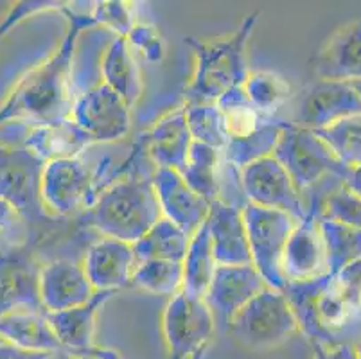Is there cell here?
Segmentation results:
<instances>
[{
    "mask_svg": "<svg viewBox=\"0 0 361 359\" xmlns=\"http://www.w3.org/2000/svg\"><path fill=\"white\" fill-rule=\"evenodd\" d=\"M72 6L74 4L68 2L61 9L67 16L68 28L60 47L45 61L25 72L0 104V128L11 123L36 126L71 118L74 104L72 65L75 47L85 31L96 28L90 9L78 11Z\"/></svg>",
    "mask_w": 361,
    "mask_h": 359,
    "instance_id": "1",
    "label": "cell"
},
{
    "mask_svg": "<svg viewBox=\"0 0 361 359\" xmlns=\"http://www.w3.org/2000/svg\"><path fill=\"white\" fill-rule=\"evenodd\" d=\"M257 22L259 13H250L228 38L216 42H203L195 36L185 38L195 52V72L183 92L185 104H212L226 92L245 85L250 74L246 47Z\"/></svg>",
    "mask_w": 361,
    "mask_h": 359,
    "instance_id": "2",
    "label": "cell"
},
{
    "mask_svg": "<svg viewBox=\"0 0 361 359\" xmlns=\"http://www.w3.org/2000/svg\"><path fill=\"white\" fill-rule=\"evenodd\" d=\"M160 217L153 178L133 173L96 196L85 221L101 236L133 245Z\"/></svg>",
    "mask_w": 361,
    "mask_h": 359,
    "instance_id": "3",
    "label": "cell"
},
{
    "mask_svg": "<svg viewBox=\"0 0 361 359\" xmlns=\"http://www.w3.org/2000/svg\"><path fill=\"white\" fill-rule=\"evenodd\" d=\"M300 331L286 295L266 286L228 324V332L241 347L270 351L286 343Z\"/></svg>",
    "mask_w": 361,
    "mask_h": 359,
    "instance_id": "4",
    "label": "cell"
},
{
    "mask_svg": "<svg viewBox=\"0 0 361 359\" xmlns=\"http://www.w3.org/2000/svg\"><path fill=\"white\" fill-rule=\"evenodd\" d=\"M271 154L286 169L300 194L307 193L318 182L331 176L343 180L349 171V167L334 154L329 144L318 137L317 131L293 124L282 131Z\"/></svg>",
    "mask_w": 361,
    "mask_h": 359,
    "instance_id": "5",
    "label": "cell"
},
{
    "mask_svg": "<svg viewBox=\"0 0 361 359\" xmlns=\"http://www.w3.org/2000/svg\"><path fill=\"white\" fill-rule=\"evenodd\" d=\"M243 217L252 253V264L261 273L268 288L282 291L286 288V281L282 275V255L288 237L297 221L290 214L262 209L254 203H245Z\"/></svg>",
    "mask_w": 361,
    "mask_h": 359,
    "instance_id": "6",
    "label": "cell"
},
{
    "mask_svg": "<svg viewBox=\"0 0 361 359\" xmlns=\"http://www.w3.org/2000/svg\"><path fill=\"white\" fill-rule=\"evenodd\" d=\"M44 166L22 144L0 142V197L11 203L27 225H40L49 217L42 202Z\"/></svg>",
    "mask_w": 361,
    "mask_h": 359,
    "instance_id": "7",
    "label": "cell"
},
{
    "mask_svg": "<svg viewBox=\"0 0 361 359\" xmlns=\"http://www.w3.org/2000/svg\"><path fill=\"white\" fill-rule=\"evenodd\" d=\"M214 329V315L202 298L180 291L164 309L162 332L169 359H202Z\"/></svg>",
    "mask_w": 361,
    "mask_h": 359,
    "instance_id": "8",
    "label": "cell"
},
{
    "mask_svg": "<svg viewBox=\"0 0 361 359\" xmlns=\"http://www.w3.org/2000/svg\"><path fill=\"white\" fill-rule=\"evenodd\" d=\"M354 115H361V97L353 85L317 79L291 97L288 121L293 126L317 131Z\"/></svg>",
    "mask_w": 361,
    "mask_h": 359,
    "instance_id": "9",
    "label": "cell"
},
{
    "mask_svg": "<svg viewBox=\"0 0 361 359\" xmlns=\"http://www.w3.org/2000/svg\"><path fill=\"white\" fill-rule=\"evenodd\" d=\"M40 269L31 243L0 241V315L45 312L40 300Z\"/></svg>",
    "mask_w": 361,
    "mask_h": 359,
    "instance_id": "10",
    "label": "cell"
},
{
    "mask_svg": "<svg viewBox=\"0 0 361 359\" xmlns=\"http://www.w3.org/2000/svg\"><path fill=\"white\" fill-rule=\"evenodd\" d=\"M239 185L246 203L286 212L295 221L307 214L300 190L274 154L259 158L239 173Z\"/></svg>",
    "mask_w": 361,
    "mask_h": 359,
    "instance_id": "11",
    "label": "cell"
},
{
    "mask_svg": "<svg viewBox=\"0 0 361 359\" xmlns=\"http://www.w3.org/2000/svg\"><path fill=\"white\" fill-rule=\"evenodd\" d=\"M71 117L94 144L121 140L131 126V108L103 81L74 99Z\"/></svg>",
    "mask_w": 361,
    "mask_h": 359,
    "instance_id": "12",
    "label": "cell"
},
{
    "mask_svg": "<svg viewBox=\"0 0 361 359\" xmlns=\"http://www.w3.org/2000/svg\"><path fill=\"white\" fill-rule=\"evenodd\" d=\"M42 202L47 214L71 216L96 202L94 180L80 158L52 160L42 173Z\"/></svg>",
    "mask_w": 361,
    "mask_h": 359,
    "instance_id": "13",
    "label": "cell"
},
{
    "mask_svg": "<svg viewBox=\"0 0 361 359\" xmlns=\"http://www.w3.org/2000/svg\"><path fill=\"white\" fill-rule=\"evenodd\" d=\"M318 202L307 209V214L300 221L295 223L288 237L282 255V275L286 282L304 284L327 275L326 245L318 226Z\"/></svg>",
    "mask_w": 361,
    "mask_h": 359,
    "instance_id": "14",
    "label": "cell"
},
{
    "mask_svg": "<svg viewBox=\"0 0 361 359\" xmlns=\"http://www.w3.org/2000/svg\"><path fill=\"white\" fill-rule=\"evenodd\" d=\"M266 288L254 264L218 266L205 298L214 318L231 324L232 318Z\"/></svg>",
    "mask_w": 361,
    "mask_h": 359,
    "instance_id": "15",
    "label": "cell"
},
{
    "mask_svg": "<svg viewBox=\"0 0 361 359\" xmlns=\"http://www.w3.org/2000/svg\"><path fill=\"white\" fill-rule=\"evenodd\" d=\"M243 207L234 202L214 200L207 216L212 255L218 266L252 264V253L246 236Z\"/></svg>",
    "mask_w": 361,
    "mask_h": 359,
    "instance_id": "16",
    "label": "cell"
},
{
    "mask_svg": "<svg viewBox=\"0 0 361 359\" xmlns=\"http://www.w3.org/2000/svg\"><path fill=\"white\" fill-rule=\"evenodd\" d=\"M151 178L162 216L191 237L205 223L211 203L187 185L178 171L157 169Z\"/></svg>",
    "mask_w": 361,
    "mask_h": 359,
    "instance_id": "17",
    "label": "cell"
},
{
    "mask_svg": "<svg viewBox=\"0 0 361 359\" xmlns=\"http://www.w3.org/2000/svg\"><path fill=\"white\" fill-rule=\"evenodd\" d=\"M137 261L133 245L101 237L92 243L83 257V268L96 291H121L131 282Z\"/></svg>",
    "mask_w": 361,
    "mask_h": 359,
    "instance_id": "18",
    "label": "cell"
},
{
    "mask_svg": "<svg viewBox=\"0 0 361 359\" xmlns=\"http://www.w3.org/2000/svg\"><path fill=\"white\" fill-rule=\"evenodd\" d=\"M16 126L20 131L22 146L44 164L65 158H80V154L94 144L72 117L36 126L16 123Z\"/></svg>",
    "mask_w": 361,
    "mask_h": 359,
    "instance_id": "19",
    "label": "cell"
},
{
    "mask_svg": "<svg viewBox=\"0 0 361 359\" xmlns=\"http://www.w3.org/2000/svg\"><path fill=\"white\" fill-rule=\"evenodd\" d=\"M96 289L92 288L83 264L56 259L40 269V300L45 312L63 311L87 304Z\"/></svg>",
    "mask_w": 361,
    "mask_h": 359,
    "instance_id": "20",
    "label": "cell"
},
{
    "mask_svg": "<svg viewBox=\"0 0 361 359\" xmlns=\"http://www.w3.org/2000/svg\"><path fill=\"white\" fill-rule=\"evenodd\" d=\"M191 144L192 138L182 107L164 115L157 121L155 126L140 135L135 150L146 151L155 162L157 169H175L182 173Z\"/></svg>",
    "mask_w": 361,
    "mask_h": 359,
    "instance_id": "21",
    "label": "cell"
},
{
    "mask_svg": "<svg viewBox=\"0 0 361 359\" xmlns=\"http://www.w3.org/2000/svg\"><path fill=\"white\" fill-rule=\"evenodd\" d=\"M313 71L326 81H361V20L343 25L327 39L314 58Z\"/></svg>",
    "mask_w": 361,
    "mask_h": 359,
    "instance_id": "22",
    "label": "cell"
},
{
    "mask_svg": "<svg viewBox=\"0 0 361 359\" xmlns=\"http://www.w3.org/2000/svg\"><path fill=\"white\" fill-rule=\"evenodd\" d=\"M116 291H96L87 304L75 305V308L63 309V311L45 312L56 338L60 341L63 352L75 354L96 343V318L99 309L114 298Z\"/></svg>",
    "mask_w": 361,
    "mask_h": 359,
    "instance_id": "23",
    "label": "cell"
},
{
    "mask_svg": "<svg viewBox=\"0 0 361 359\" xmlns=\"http://www.w3.org/2000/svg\"><path fill=\"white\" fill-rule=\"evenodd\" d=\"M99 74L103 83L124 99L130 108L137 104L142 95V78L137 67L126 38L114 36L101 54Z\"/></svg>",
    "mask_w": 361,
    "mask_h": 359,
    "instance_id": "24",
    "label": "cell"
},
{
    "mask_svg": "<svg viewBox=\"0 0 361 359\" xmlns=\"http://www.w3.org/2000/svg\"><path fill=\"white\" fill-rule=\"evenodd\" d=\"M0 338L25 351L63 352L45 312L11 311L0 315Z\"/></svg>",
    "mask_w": 361,
    "mask_h": 359,
    "instance_id": "25",
    "label": "cell"
},
{
    "mask_svg": "<svg viewBox=\"0 0 361 359\" xmlns=\"http://www.w3.org/2000/svg\"><path fill=\"white\" fill-rule=\"evenodd\" d=\"M183 284L182 291L192 298H205L209 286L212 282L216 268V259L212 255L211 236L207 229V219L191 236L189 248L183 257Z\"/></svg>",
    "mask_w": 361,
    "mask_h": 359,
    "instance_id": "26",
    "label": "cell"
},
{
    "mask_svg": "<svg viewBox=\"0 0 361 359\" xmlns=\"http://www.w3.org/2000/svg\"><path fill=\"white\" fill-rule=\"evenodd\" d=\"M189 241L191 237L162 216L139 241L133 243L137 264L144 261L182 262L189 248Z\"/></svg>",
    "mask_w": 361,
    "mask_h": 359,
    "instance_id": "27",
    "label": "cell"
},
{
    "mask_svg": "<svg viewBox=\"0 0 361 359\" xmlns=\"http://www.w3.org/2000/svg\"><path fill=\"white\" fill-rule=\"evenodd\" d=\"M219 167H221V151L192 142L187 154L185 167L180 174L198 196L212 203L218 200L221 190Z\"/></svg>",
    "mask_w": 361,
    "mask_h": 359,
    "instance_id": "28",
    "label": "cell"
},
{
    "mask_svg": "<svg viewBox=\"0 0 361 359\" xmlns=\"http://www.w3.org/2000/svg\"><path fill=\"white\" fill-rule=\"evenodd\" d=\"M322 239L326 245L327 275L334 276L338 272L361 259V230L331 221L318 214Z\"/></svg>",
    "mask_w": 361,
    "mask_h": 359,
    "instance_id": "29",
    "label": "cell"
},
{
    "mask_svg": "<svg viewBox=\"0 0 361 359\" xmlns=\"http://www.w3.org/2000/svg\"><path fill=\"white\" fill-rule=\"evenodd\" d=\"M243 92L248 103L268 117H279V111L293 97L290 83L275 72H250Z\"/></svg>",
    "mask_w": 361,
    "mask_h": 359,
    "instance_id": "30",
    "label": "cell"
},
{
    "mask_svg": "<svg viewBox=\"0 0 361 359\" xmlns=\"http://www.w3.org/2000/svg\"><path fill=\"white\" fill-rule=\"evenodd\" d=\"M135 288L151 295L173 298L182 291L183 264L175 261H144L133 269L131 282Z\"/></svg>",
    "mask_w": 361,
    "mask_h": 359,
    "instance_id": "31",
    "label": "cell"
},
{
    "mask_svg": "<svg viewBox=\"0 0 361 359\" xmlns=\"http://www.w3.org/2000/svg\"><path fill=\"white\" fill-rule=\"evenodd\" d=\"M185 121L192 142L223 151L228 140L223 111L218 104H183Z\"/></svg>",
    "mask_w": 361,
    "mask_h": 359,
    "instance_id": "32",
    "label": "cell"
},
{
    "mask_svg": "<svg viewBox=\"0 0 361 359\" xmlns=\"http://www.w3.org/2000/svg\"><path fill=\"white\" fill-rule=\"evenodd\" d=\"M317 135L329 144L334 154L347 167L361 164V115H354L329 128L317 130Z\"/></svg>",
    "mask_w": 361,
    "mask_h": 359,
    "instance_id": "33",
    "label": "cell"
},
{
    "mask_svg": "<svg viewBox=\"0 0 361 359\" xmlns=\"http://www.w3.org/2000/svg\"><path fill=\"white\" fill-rule=\"evenodd\" d=\"M318 207L322 217L361 230V197L350 193L343 183L334 187L324 200H320Z\"/></svg>",
    "mask_w": 361,
    "mask_h": 359,
    "instance_id": "34",
    "label": "cell"
},
{
    "mask_svg": "<svg viewBox=\"0 0 361 359\" xmlns=\"http://www.w3.org/2000/svg\"><path fill=\"white\" fill-rule=\"evenodd\" d=\"M90 15L96 25H104L114 36L126 38L133 29L135 22V9L130 2L123 0H103L94 2L90 8Z\"/></svg>",
    "mask_w": 361,
    "mask_h": 359,
    "instance_id": "35",
    "label": "cell"
},
{
    "mask_svg": "<svg viewBox=\"0 0 361 359\" xmlns=\"http://www.w3.org/2000/svg\"><path fill=\"white\" fill-rule=\"evenodd\" d=\"M130 49L142 54L147 63H160L166 56V42L159 29L151 24H135L126 36Z\"/></svg>",
    "mask_w": 361,
    "mask_h": 359,
    "instance_id": "36",
    "label": "cell"
},
{
    "mask_svg": "<svg viewBox=\"0 0 361 359\" xmlns=\"http://www.w3.org/2000/svg\"><path fill=\"white\" fill-rule=\"evenodd\" d=\"M68 2H60V0H24V2H16L9 8L4 18L0 20V39L4 38L13 28L24 22L25 18L42 15L47 11H61Z\"/></svg>",
    "mask_w": 361,
    "mask_h": 359,
    "instance_id": "37",
    "label": "cell"
},
{
    "mask_svg": "<svg viewBox=\"0 0 361 359\" xmlns=\"http://www.w3.org/2000/svg\"><path fill=\"white\" fill-rule=\"evenodd\" d=\"M333 281L354 304L361 308V259L338 272L333 276Z\"/></svg>",
    "mask_w": 361,
    "mask_h": 359,
    "instance_id": "38",
    "label": "cell"
},
{
    "mask_svg": "<svg viewBox=\"0 0 361 359\" xmlns=\"http://www.w3.org/2000/svg\"><path fill=\"white\" fill-rule=\"evenodd\" d=\"M311 359H360L353 341L327 343V341L310 340Z\"/></svg>",
    "mask_w": 361,
    "mask_h": 359,
    "instance_id": "39",
    "label": "cell"
},
{
    "mask_svg": "<svg viewBox=\"0 0 361 359\" xmlns=\"http://www.w3.org/2000/svg\"><path fill=\"white\" fill-rule=\"evenodd\" d=\"M54 354L49 352H36V351H25V348L15 347L11 343L2 341L0 343V359H52Z\"/></svg>",
    "mask_w": 361,
    "mask_h": 359,
    "instance_id": "40",
    "label": "cell"
},
{
    "mask_svg": "<svg viewBox=\"0 0 361 359\" xmlns=\"http://www.w3.org/2000/svg\"><path fill=\"white\" fill-rule=\"evenodd\" d=\"M20 214L16 212L15 207L9 202L0 197V233H9L22 225Z\"/></svg>",
    "mask_w": 361,
    "mask_h": 359,
    "instance_id": "41",
    "label": "cell"
},
{
    "mask_svg": "<svg viewBox=\"0 0 361 359\" xmlns=\"http://www.w3.org/2000/svg\"><path fill=\"white\" fill-rule=\"evenodd\" d=\"M71 359H121V354L117 351H114V348L94 345V347L87 348V351L83 352L71 354Z\"/></svg>",
    "mask_w": 361,
    "mask_h": 359,
    "instance_id": "42",
    "label": "cell"
},
{
    "mask_svg": "<svg viewBox=\"0 0 361 359\" xmlns=\"http://www.w3.org/2000/svg\"><path fill=\"white\" fill-rule=\"evenodd\" d=\"M341 183H343L350 193H354L356 196L361 197V164L349 167V171H347L345 178L341 180Z\"/></svg>",
    "mask_w": 361,
    "mask_h": 359,
    "instance_id": "43",
    "label": "cell"
},
{
    "mask_svg": "<svg viewBox=\"0 0 361 359\" xmlns=\"http://www.w3.org/2000/svg\"><path fill=\"white\" fill-rule=\"evenodd\" d=\"M354 347H356V354H357V358L361 359V336H360V340H357L356 343H354Z\"/></svg>",
    "mask_w": 361,
    "mask_h": 359,
    "instance_id": "44",
    "label": "cell"
},
{
    "mask_svg": "<svg viewBox=\"0 0 361 359\" xmlns=\"http://www.w3.org/2000/svg\"><path fill=\"white\" fill-rule=\"evenodd\" d=\"M354 87V90L357 92V94H360V97H361V81H353V83H350Z\"/></svg>",
    "mask_w": 361,
    "mask_h": 359,
    "instance_id": "45",
    "label": "cell"
},
{
    "mask_svg": "<svg viewBox=\"0 0 361 359\" xmlns=\"http://www.w3.org/2000/svg\"><path fill=\"white\" fill-rule=\"evenodd\" d=\"M2 341H4V340H2V338H0V343H2Z\"/></svg>",
    "mask_w": 361,
    "mask_h": 359,
    "instance_id": "46",
    "label": "cell"
}]
</instances>
